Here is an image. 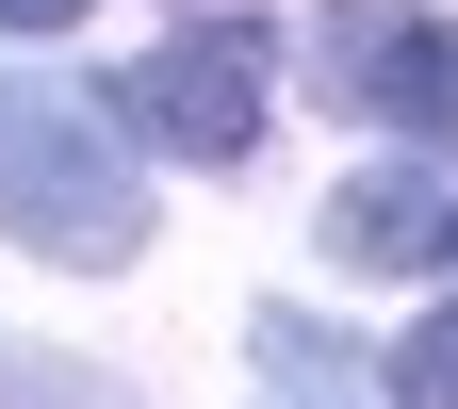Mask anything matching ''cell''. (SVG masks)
<instances>
[{
    "mask_svg": "<svg viewBox=\"0 0 458 409\" xmlns=\"http://www.w3.org/2000/svg\"><path fill=\"white\" fill-rule=\"evenodd\" d=\"M0 409H148V393L98 377V361H66V344H0Z\"/></svg>",
    "mask_w": 458,
    "mask_h": 409,
    "instance_id": "obj_5",
    "label": "cell"
},
{
    "mask_svg": "<svg viewBox=\"0 0 458 409\" xmlns=\"http://www.w3.org/2000/svg\"><path fill=\"white\" fill-rule=\"evenodd\" d=\"M262 98H278V49L246 17H197V33H164L131 82H114V132L164 148V164H246L262 148Z\"/></svg>",
    "mask_w": 458,
    "mask_h": 409,
    "instance_id": "obj_2",
    "label": "cell"
},
{
    "mask_svg": "<svg viewBox=\"0 0 458 409\" xmlns=\"http://www.w3.org/2000/svg\"><path fill=\"white\" fill-rule=\"evenodd\" d=\"M377 377H393V409H458V311H426V328L393 344Z\"/></svg>",
    "mask_w": 458,
    "mask_h": 409,
    "instance_id": "obj_7",
    "label": "cell"
},
{
    "mask_svg": "<svg viewBox=\"0 0 458 409\" xmlns=\"http://www.w3.org/2000/svg\"><path fill=\"white\" fill-rule=\"evenodd\" d=\"M246 344H262V377H295V393H327V377H360V361H344V328H311V311H262Z\"/></svg>",
    "mask_w": 458,
    "mask_h": 409,
    "instance_id": "obj_6",
    "label": "cell"
},
{
    "mask_svg": "<svg viewBox=\"0 0 458 409\" xmlns=\"http://www.w3.org/2000/svg\"><path fill=\"white\" fill-rule=\"evenodd\" d=\"M0 246L82 262V278H114L148 246V181H131V132H114V82L0 66Z\"/></svg>",
    "mask_w": 458,
    "mask_h": 409,
    "instance_id": "obj_1",
    "label": "cell"
},
{
    "mask_svg": "<svg viewBox=\"0 0 458 409\" xmlns=\"http://www.w3.org/2000/svg\"><path fill=\"white\" fill-rule=\"evenodd\" d=\"M327 82L344 115H377V132H410L426 164H458V17H426V0H327Z\"/></svg>",
    "mask_w": 458,
    "mask_h": 409,
    "instance_id": "obj_3",
    "label": "cell"
},
{
    "mask_svg": "<svg viewBox=\"0 0 458 409\" xmlns=\"http://www.w3.org/2000/svg\"><path fill=\"white\" fill-rule=\"evenodd\" d=\"M66 17H98V0H0V33H66Z\"/></svg>",
    "mask_w": 458,
    "mask_h": 409,
    "instance_id": "obj_8",
    "label": "cell"
},
{
    "mask_svg": "<svg viewBox=\"0 0 458 409\" xmlns=\"http://www.w3.org/2000/svg\"><path fill=\"white\" fill-rule=\"evenodd\" d=\"M311 229H327V262H344V278H426V262H458V197H442V164H426V148H410V164H360Z\"/></svg>",
    "mask_w": 458,
    "mask_h": 409,
    "instance_id": "obj_4",
    "label": "cell"
}]
</instances>
